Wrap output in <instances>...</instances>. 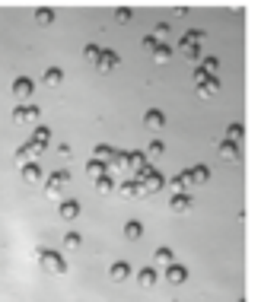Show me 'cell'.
Segmentation results:
<instances>
[{
	"mask_svg": "<svg viewBox=\"0 0 261 302\" xmlns=\"http://www.w3.org/2000/svg\"><path fill=\"white\" fill-rule=\"evenodd\" d=\"M39 264H42V271H48V274H67V261H64V255H57V251H39Z\"/></svg>",
	"mask_w": 261,
	"mask_h": 302,
	"instance_id": "cell-1",
	"label": "cell"
},
{
	"mask_svg": "<svg viewBox=\"0 0 261 302\" xmlns=\"http://www.w3.org/2000/svg\"><path fill=\"white\" fill-rule=\"evenodd\" d=\"M70 181V172H54L48 178V185H45V194H48L51 200H61V188Z\"/></svg>",
	"mask_w": 261,
	"mask_h": 302,
	"instance_id": "cell-2",
	"label": "cell"
},
{
	"mask_svg": "<svg viewBox=\"0 0 261 302\" xmlns=\"http://www.w3.org/2000/svg\"><path fill=\"white\" fill-rule=\"evenodd\" d=\"M57 213H61V220H77V216H80V204L77 200H61V204H57Z\"/></svg>",
	"mask_w": 261,
	"mask_h": 302,
	"instance_id": "cell-3",
	"label": "cell"
},
{
	"mask_svg": "<svg viewBox=\"0 0 261 302\" xmlns=\"http://www.w3.org/2000/svg\"><path fill=\"white\" fill-rule=\"evenodd\" d=\"M156 280H159V277H156V267H140V271H137V283L144 286V289L156 286Z\"/></svg>",
	"mask_w": 261,
	"mask_h": 302,
	"instance_id": "cell-4",
	"label": "cell"
},
{
	"mask_svg": "<svg viewBox=\"0 0 261 302\" xmlns=\"http://www.w3.org/2000/svg\"><path fill=\"white\" fill-rule=\"evenodd\" d=\"M166 280H169V283H185L188 271L182 267V264H169V267H166Z\"/></svg>",
	"mask_w": 261,
	"mask_h": 302,
	"instance_id": "cell-5",
	"label": "cell"
},
{
	"mask_svg": "<svg viewBox=\"0 0 261 302\" xmlns=\"http://www.w3.org/2000/svg\"><path fill=\"white\" fill-rule=\"evenodd\" d=\"M162 124H166V115H162V112H156V108L144 115V127H147V130H159Z\"/></svg>",
	"mask_w": 261,
	"mask_h": 302,
	"instance_id": "cell-6",
	"label": "cell"
},
{
	"mask_svg": "<svg viewBox=\"0 0 261 302\" xmlns=\"http://www.w3.org/2000/svg\"><path fill=\"white\" fill-rule=\"evenodd\" d=\"M153 264H156V267H169V264H175L172 248H156V251H153Z\"/></svg>",
	"mask_w": 261,
	"mask_h": 302,
	"instance_id": "cell-7",
	"label": "cell"
},
{
	"mask_svg": "<svg viewBox=\"0 0 261 302\" xmlns=\"http://www.w3.org/2000/svg\"><path fill=\"white\" fill-rule=\"evenodd\" d=\"M13 95H16V99H29V95H32V80L19 77V80L13 83Z\"/></svg>",
	"mask_w": 261,
	"mask_h": 302,
	"instance_id": "cell-8",
	"label": "cell"
},
{
	"mask_svg": "<svg viewBox=\"0 0 261 302\" xmlns=\"http://www.w3.org/2000/svg\"><path fill=\"white\" fill-rule=\"evenodd\" d=\"M109 277H112L115 283H121V280H127V277H130V267H127L124 261H118V264H112V267H109Z\"/></svg>",
	"mask_w": 261,
	"mask_h": 302,
	"instance_id": "cell-9",
	"label": "cell"
},
{
	"mask_svg": "<svg viewBox=\"0 0 261 302\" xmlns=\"http://www.w3.org/2000/svg\"><path fill=\"white\" fill-rule=\"evenodd\" d=\"M169 207H172V213H188V210H191V197H188V194H175Z\"/></svg>",
	"mask_w": 261,
	"mask_h": 302,
	"instance_id": "cell-10",
	"label": "cell"
},
{
	"mask_svg": "<svg viewBox=\"0 0 261 302\" xmlns=\"http://www.w3.org/2000/svg\"><path fill=\"white\" fill-rule=\"evenodd\" d=\"M140 236H144V223H140V220H130V223L124 226V239H127V242H137Z\"/></svg>",
	"mask_w": 261,
	"mask_h": 302,
	"instance_id": "cell-11",
	"label": "cell"
},
{
	"mask_svg": "<svg viewBox=\"0 0 261 302\" xmlns=\"http://www.w3.org/2000/svg\"><path fill=\"white\" fill-rule=\"evenodd\" d=\"M22 178L32 181V185H35V181H42V169H39V162H26V165H22Z\"/></svg>",
	"mask_w": 261,
	"mask_h": 302,
	"instance_id": "cell-12",
	"label": "cell"
},
{
	"mask_svg": "<svg viewBox=\"0 0 261 302\" xmlns=\"http://www.w3.org/2000/svg\"><path fill=\"white\" fill-rule=\"evenodd\" d=\"M220 156H223L226 162H236V159H239V153H236V143H233V140H223V143H220Z\"/></svg>",
	"mask_w": 261,
	"mask_h": 302,
	"instance_id": "cell-13",
	"label": "cell"
},
{
	"mask_svg": "<svg viewBox=\"0 0 261 302\" xmlns=\"http://www.w3.org/2000/svg\"><path fill=\"white\" fill-rule=\"evenodd\" d=\"M140 188H144V191H159V188H162V178H159L156 172H150V175L144 178V185H140Z\"/></svg>",
	"mask_w": 261,
	"mask_h": 302,
	"instance_id": "cell-14",
	"label": "cell"
},
{
	"mask_svg": "<svg viewBox=\"0 0 261 302\" xmlns=\"http://www.w3.org/2000/svg\"><path fill=\"white\" fill-rule=\"evenodd\" d=\"M99 67H102V70H115V67H118V54H112V51H102V57H99Z\"/></svg>",
	"mask_w": 261,
	"mask_h": 302,
	"instance_id": "cell-15",
	"label": "cell"
},
{
	"mask_svg": "<svg viewBox=\"0 0 261 302\" xmlns=\"http://www.w3.org/2000/svg\"><path fill=\"white\" fill-rule=\"evenodd\" d=\"M188 181H194V185H204V181H207V169H204V165L191 169V172H188Z\"/></svg>",
	"mask_w": 261,
	"mask_h": 302,
	"instance_id": "cell-16",
	"label": "cell"
},
{
	"mask_svg": "<svg viewBox=\"0 0 261 302\" xmlns=\"http://www.w3.org/2000/svg\"><path fill=\"white\" fill-rule=\"evenodd\" d=\"M83 245V239H80V232H67V239H64V248L67 251H77Z\"/></svg>",
	"mask_w": 261,
	"mask_h": 302,
	"instance_id": "cell-17",
	"label": "cell"
},
{
	"mask_svg": "<svg viewBox=\"0 0 261 302\" xmlns=\"http://www.w3.org/2000/svg\"><path fill=\"white\" fill-rule=\"evenodd\" d=\"M61 70H57V67H48V70H45V83H48V86H57V83H61Z\"/></svg>",
	"mask_w": 261,
	"mask_h": 302,
	"instance_id": "cell-18",
	"label": "cell"
},
{
	"mask_svg": "<svg viewBox=\"0 0 261 302\" xmlns=\"http://www.w3.org/2000/svg\"><path fill=\"white\" fill-rule=\"evenodd\" d=\"M112 188H115V181H112L109 175H102V178L96 181V191H99V194H109V191H112Z\"/></svg>",
	"mask_w": 261,
	"mask_h": 302,
	"instance_id": "cell-19",
	"label": "cell"
},
{
	"mask_svg": "<svg viewBox=\"0 0 261 302\" xmlns=\"http://www.w3.org/2000/svg\"><path fill=\"white\" fill-rule=\"evenodd\" d=\"M198 86H201V95H213V92L220 89V86H217V80H204V83H198Z\"/></svg>",
	"mask_w": 261,
	"mask_h": 302,
	"instance_id": "cell-20",
	"label": "cell"
},
{
	"mask_svg": "<svg viewBox=\"0 0 261 302\" xmlns=\"http://www.w3.org/2000/svg\"><path fill=\"white\" fill-rule=\"evenodd\" d=\"M99 57H102V48H96V45H86V60H92V64H99Z\"/></svg>",
	"mask_w": 261,
	"mask_h": 302,
	"instance_id": "cell-21",
	"label": "cell"
},
{
	"mask_svg": "<svg viewBox=\"0 0 261 302\" xmlns=\"http://www.w3.org/2000/svg\"><path fill=\"white\" fill-rule=\"evenodd\" d=\"M29 156H35V153H32V147L26 143V147H22V150L16 153V162H22V165H26V162H29Z\"/></svg>",
	"mask_w": 261,
	"mask_h": 302,
	"instance_id": "cell-22",
	"label": "cell"
},
{
	"mask_svg": "<svg viewBox=\"0 0 261 302\" xmlns=\"http://www.w3.org/2000/svg\"><path fill=\"white\" fill-rule=\"evenodd\" d=\"M32 143H42V147H45V143H48V130H45V127H35V137H32Z\"/></svg>",
	"mask_w": 261,
	"mask_h": 302,
	"instance_id": "cell-23",
	"label": "cell"
},
{
	"mask_svg": "<svg viewBox=\"0 0 261 302\" xmlns=\"http://www.w3.org/2000/svg\"><path fill=\"white\" fill-rule=\"evenodd\" d=\"M242 137V127L239 124H230V130H226V140H239Z\"/></svg>",
	"mask_w": 261,
	"mask_h": 302,
	"instance_id": "cell-24",
	"label": "cell"
},
{
	"mask_svg": "<svg viewBox=\"0 0 261 302\" xmlns=\"http://www.w3.org/2000/svg\"><path fill=\"white\" fill-rule=\"evenodd\" d=\"M153 57H156L159 64H162V60H169V48H166V45H162V48H156V51H153Z\"/></svg>",
	"mask_w": 261,
	"mask_h": 302,
	"instance_id": "cell-25",
	"label": "cell"
},
{
	"mask_svg": "<svg viewBox=\"0 0 261 302\" xmlns=\"http://www.w3.org/2000/svg\"><path fill=\"white\" fill-rule=\"evenodd\" d=\"M22 112H26V121H39V108H35V105H26Z\"/></svg>",
	"mask_w": 261,
	"mask_h": 302,
	"instance_id": "cell-26",
	"label": "cell"
},
{
	"mask_svg": "<svg viewBox=\"0 0 261 302\" xmlns=\"http://www.w3.org/2000/svg\"><path fill=\"white\" fill-rule=\"evenodd\" d=\"M51 19H54V13H51V10H39V22H45V26H48Z\"/></svg>",
	"mask_w": 261,
	"mask_h": 302,
	"instance_id": "cell-27",
	"label": "cell"
},
{
	"mask_svg": "<svg viewBox=\"0 0 261 302\" xmlns=\"http://www.w3.org/2000/svg\"><path fill=\"white\" fill-rule=\"evenodd\" d=\"M159 153H166V147H162L159 140H153V143H150V156H159Z\"/></svg>",
	"mask_w": 261,
	"mask_h": 302,
	"instance_id": "cell-28",
	"label": "cell"
},
{
	"mask_svg": "<svg viewBox=\"0 0 261 302\" xmlns=\"http://www.w3.org/2000/svg\"><path fill=\"white\" fill-rule=\"evenodd\" d=\"M102 172H105V169H102V162H89V175H96V178H102Z\"/></svg>",
	"mask_w": 261,
	"mask_h": 302,
	"instance_id": "cell-29",
	"label": "cell"
},
{
	"mask_svg": "<svg viewBox=\"0 0 261 302\" xmlns=\"http://www.w3.org/2000/svg\"><path fill=\"white\" fill-rule=\"evenodd\" d=\"M185 185H188V175H179V178H172V188H175V191H182Z\"/></svg>",
	"mask_w": 261,
	"mask_h": 302,
	"instance_id": "cell-30",
	"label": "cell"
},
{
	"mask_svg": "<svg viewBox=\"0 0 261 302\" xmlns=\"http://www.w3.org/2000/svg\"><path fill=\"white\" fill-rule=\"evenodd\" d=\"M109 156H112L109 147H96V159H109Z\"/></svg>",
	"mask_w": 261,
	"mask_h": 302,
	"instance_id": "cell-31",
	"label": "cell"
},
{
	"mask_svg": "<svg viewBox=\"0 0 261 302\" xmlns=\"http://www.w3.org/2000/svg\"><path fill=\"white\" fill-rule=\"evenodd\" d=\"M13 121H16V124H22V121H26V112H22V108H16V112H13Z\"/></svg>",
	"mask_w": 261,
	"mask_h": 302,
	"instance_id": "cell-32",
	"label": "cell"
}]
</instances>
